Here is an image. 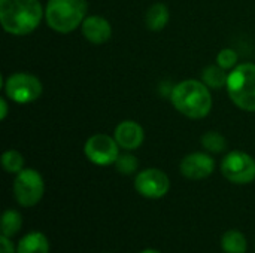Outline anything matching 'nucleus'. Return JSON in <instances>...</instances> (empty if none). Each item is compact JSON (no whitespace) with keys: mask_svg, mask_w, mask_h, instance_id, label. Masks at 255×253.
I'll list each match as a JSON object with an SVG mask.
<instances>
[{"mask_svg":"<svg viewBox=\"0 0 255 253\" xmlns=\"http://www.w3.org/2000/svg\"><path fill=\"white\" fill-rule=\"evenodd\" d=\"M16 253H49V240L40 231H31L19 239Z\"/></svg>","mask_w":255,"mask_h":253,"instance_id":"13","label":"nucleus"},{"mask_svg":"<svg viewBox=\"0 0 255 253\" xmlns=\"http://www.w3.org/2000/svg\"><path fill=\"white\" fill-rule=\"evenodd\" d=\"M84 154L94 166H114L117 158L120 157V145L117 143L115 137L97 133L85 142Z\"/></svg>","mask_w":255,"mask_h":253,"instance_id":"8","label":"nucleus"},{"mask_svg":"<svg viewBox=\"0 0 255 253\" xmlns=\"http://www.w3.org/2000/svg\"><path fill=\"white\" fill-rule=\"evenodd\" d=\"M13 197L21 207H34L45 194V182L42 174L34 169L21 170L13 180Z\"/></svg>","mask_w":255,"mask_h":253,"instance_id":"6","label":"nucleus"},{"mask_svg":"<svg viewBox=\"0 0 255 253\" xmlns=\"http://www.w3.org/2000/svg\"><path fill=\"white\" fill-rule=\"evenodd\" d=\"M179 170L181 174L190 180H202L214 173L215 161L209 152H193L182 158Z\"/></svg>","mask_w":255,"mask_h":253,"instance_id":"10","label":"nucleus"},{"mask_svg":"<svg viewBox=\"0 0 255 253\" xmlns=\"http://www.w3.org/2000/svg\"><path fill=\"white\" fill-rule=\"evenodd\" d=\"M221 249L224 253H247V237L239 230H229L221 237Z\"/></svg>","mask_w":255,"mask_h":253,"instance_id":"15","label":"nucleus"},{"mask_svg":"<svg viewBox=\"0 0 255 253\" xmlns=\"http://www.w3.org/2000/svg\"><path fill=\"white\" fill-rule=\"evenodd\" d=\"M43 16L45 12L39 0H0V22L9 34L33 33Z\"/></svg>","mask_w":255,"mask_h":253,"instance_id":"1","label":"nucleus"},{"mask_svg":"<svg viewBox=\"0 0 255 253\" xmlns=\"http://www.w3.org/2000/svg\"><path fill=\"white\" fill-rule=\"evenodd\" d=\"M24 164H25V161H24L22 154L15 149H9V151L3 152V155H1V166L6 173L18 174L21 170H24Z\"/></svg>","mask_w":255,"mask_h":253,"instance_id":"19","label":"nucleus"},{"mask_svg":"<svg viewBox=\"0 0 255 253\" xmlns=\"http://www.w3.org/2000/svg\"><path fill=\"white\" fill-rule=\"evenodd\" d=\"M134 189L148 200H160L170 189L169 176L160 169H145L134 177Z\"/></svg>","mask_w":255,"mask_h":253,"instance_id":"9","label":"nucleus"},{"mask_svg":"<svg viewBox=\"0 0 255 253\" xmlns=\"http://www.w3.org/2000/svg\"><path fill=\"white\" fill-rule=\"evenodd\" d=\"M227 92L232 101L245 112H255V64L236 66L227 79Z\"/></svg>","mask_w":255,"mask_h":253,"instance_id":"4","label":"nucleus"},{"mask_svg":"<svg viewBox=\"0 0 255 253\" xmlns=\"http://www.w3.org/2000/svg\"><path fill=\"white\" fill-rule=\"evenodd\" d=\"M202 146L209 152V154H221L227 148V140L223 134L217 131H208L200 137Z\"/></svg>","mask_w":255,"mask_h":253,"instance_id":"18","label":"nucleus"},{"mask_svg":"<svg viewBox=\"0 0 255 253\" xmlns=\"http://www.w3.org/2000/svg\"><path fill=\"white\" fill-rule=\"evenodd\" d=\"M0 252L1 253H16V246H13L12 239L1 236L0 237Z\"/></svg>","mask_w":255,"mask_h":253,"instance_id":"22","label":"nucleus"},{"mask_svg":"<svg viewBox=\"0 0 255 253\" xmlns=\"http://www.w3.org/2000/svg\"><path fill=\"white\" fill-rule=\"evenodd\" d=\"M238 60H239V55L235 49H230V48H224L218 52L217 55V64L220 67H223L224 70H230V69H235L238 66Z\"/></svg>","mask_w":255,"mask_h":253,"instance_id":"21","label":"nucleus"},{"mask_svg":"<svg viewBox=\"0 0 255 253\" xmlns=\"http://www.w3.org/2000/svg\"><path fill=\"white\" fill-rule=\"evenodd\" d=\"M87 10V0H48L45 19L54 31L67 34L82 25Z\"/></svg>","mask_w":255,"mask_h":253,"instance_id":"3","label":"nucleus"},{"mask_svg":"<svg viewBox=\"0 0 255 253\" xmlns=\"http://www.w3.org/2000/svg\"><path fill=\"white\" fill-rule=\"evenodd\" d=\"M114 137L121 149L134 151L142 146L145 140V131H143V127L137 124L136 121L126 119L115 127Z\"/></svg>","mask_w":255,"mask_h":253,"instance_id":"11","label":"nucleus"},{"mask_svg":"<svg viewBox=\"0 0 255 253\" xmlns=\"http://www.w3.org/2000/svg\"><path fill=\"white\" fill-rule=\"evenodd\" d=\"M229 73L218 64H212L203 69L202 72V81L212 89H221L227 86Z\"/></svg>","mask_w":255,"mask_h":253,"instance_id":"16","label":"nucleus"},{"mask_svg":"<svg viewBox=\"0 0 255 253\" xmlns=\"http://www.w3.org/2000/svg\"><path fill=\"white\" fill-rule=\"evenodd\" d=\"M84 37L94 43V45H102L106 43L112 37V25L111 22L100 16V15H90L84 19L81 25Z\"/></svg>","mask_w":255,"mask_h":253,"instance_id":"12","label":"nucleus"},{"mask_svg":"<svg viewBox=\"0 0 255 253\" xmlns=\"http://www.w3.org/2000/svg\"><path fill=\"white\" fill-rule=\"evenodd\" d=\"M115 170L123 176L134 174L139 169V160L131 154H120V157L115 161Z\"/></svg>","mask_w":255,"mask_h":253,"instance_id":"20","label":"nucleus"},{"mask_svg":"<svg viewBox=\"0 0 255 253\" xmlns=\"http://www.w3.org/2000/svg\"><path fill=\"white\" fill-rule=\"evenodd\" d=\"M211 88L197 79H185L176 84L170 92V101L173 107L190 119L206 118L212 110Z\"/></svg>","mask_w":255,"mask_h":253,"instance_id":"2","label":"nucleus"},{"mask_svg":"<svg viewBox=\"0 0 255 253\" xmlns=\"http://www.w3.org/2000/svg\"><path fill=\"white\" fill-rule=\"evenodd\" d=\"M22 228V215L18 210L7 209L1 216V236L13 239Z\"/></svg>","mask_w":255,"mask_h":253,"instance_id":"17","label":"nucleus"},{"mask_svg":"<svg viewBox=\"0 0 255 253\" xmlns=\"http://www.w3.org/2000/svg\"><path fill=\"white\" fill-rule=\"evenodd\" d=\"M1 86L4 88L6 97L18 104L33 103L43 92V86L39 78L25 72L13 73L7 76L6 81L1 78Z\"/></svg>","mask_w":255,"mask_h":253,"instance_id":"5","label":"nucleus"},{"mask_svg":"<svg viewBox=\"0 0 255 253\" xmlns=\"http://www.w3.org/2000/svg\"><path fill=\"white\" fill-rule=\"evenodd\" d=\"M139 253H161L160 251H157V249H143L142 252Z\"/></svg>","mask_w":255,"mask_h":253,"instance_id":"24","label":"nucleus"},{"mask_svg":"<svg viewBox=\"0 0 255 253\" xmlns=\"http://www.w3.org/2000/svg\"><path fill=\"white\" fill-rule=\"evenodd\" d=\"M169 16H170L169 7L164 3L158 1L151 4L149 9L146 10L145 24L151 31H161L169 22Z\"/></svg>","mask_w":255,"mask_h":253,"instance_id":"14","label":"nucleus"},{"mask_svg":"<svg viewBox=\"0 0 255 253\" xmlns=\"http://www.w3.org/2000/svg\"><path fill=\"white\" fill-rule=\"evenodd\" d=\"M223 176L236 185H248L255 180V160L244 151H232L221 161Z\"/></svg>","mask_w":255,"mask_h":253,"instance_id":"7","label":"nucleus"},{"mask_svg":"<svg viewBox=\"0 0 255 253\" xmlns=\"http://www.w3.org/2000/svg\"><path fill=\"white\" fill-rule=\"evenodd\" d=\"M7 112H9V106H7V101L4 97L0 98V119L4 121L6 116H7Z\"/></svg>","mask_w":255,"mask_h":253,"instance_id":"23","label":"nucleus"}]
</instances>
